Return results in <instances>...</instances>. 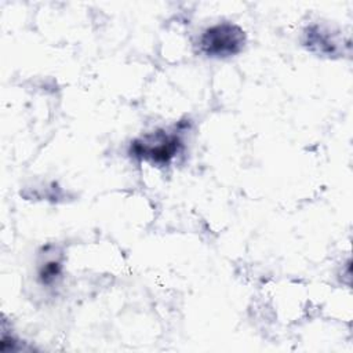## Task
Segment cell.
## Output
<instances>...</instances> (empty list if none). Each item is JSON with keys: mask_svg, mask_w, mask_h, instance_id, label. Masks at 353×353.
I'll return each mask as SVG.
<instances>
[{"mask_svg": "<svg viewBox=\"0 0 353 353\" xmlns=\"http://www.w3.org/2000/svg\"><path fill=\"white\" fill-rule=\"evenodd\" d=\"M182 146L179 132L156 130L134 139L130 145V154L157 165H167L181 152Z\"/></svg>", "mask_w": 353, "mask_h": 353, "instance_id": "cell-2", "label": "cell"}, {"mask_svg": "<svg viewBox=\"0 0 353 353\" xmlns=\"http://www.w3.org/2000/svg\"><path fill=\"white\" fill-rule=\"evenodd\" d=\"M247 34L233 22H219L201 32L197 40L199 51L208 58H229L243 51Z\"/></svg>", "mask_w": 353, "mask_h": 353, "instance_id": "cell-1", "label": "cell"}, {"mask_svg": "<svg viewBox=\"0 0 353 353\" xmlns=\"http://www.w3.org/2000/svg\"><path fill=\"white\" fill-rule=\"evenodd\" d=\"M303 46L310 52L325 57L339 55L343 51L342 41L338 40V33L319 23L309 25L303 30Z\"/></svg>", "mask_w": 353, "mask_h": 353, "instance_id": "cell-3", "label": "cell"}, {"mask_svg": "<svg viewBox=\"0 0 353 353\" xmlns=\"http://www.w3.org/2000/svg\"><path fill=\"white\" fill-rule=\"evenodd\" d=\"M62 259L57 256H47L37 269V280L41 285H52L61 279L62 274Z\"/></svg>", "mask_w": 353, "mask_h": 353, "instance_id": "cell-4", "label": "cell"}]
</instances>
